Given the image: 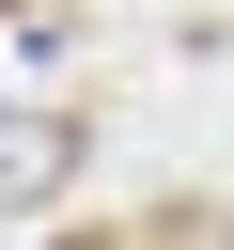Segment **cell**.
<instances>
[{"label":"cell","instance_id":"obj_2","mask_svg":"<svg viewBox=\"0 0 234 250\" xmlns=\"http://www.w3.org/2000/svg\"><path fill=\"white\" fill-rule=\"evenodd\" d=\"M0 16H16V0H0Z\"/></svg>","mask_w":234,"mask_h":250},{"label":"cell","instance_id":"obj_1","mask_svg":"<svg viewBox=\"0 0 234 250\" xmlns=\"http://www.w3.org/2000/svg\"><path fill=\"white\" fill-rule=\"evenodd\" d=\"M62 172H78V125H62V109H0V219L47 203Z\"/></svg>","mask_w":234,"mask_h":250}]
</instances>
